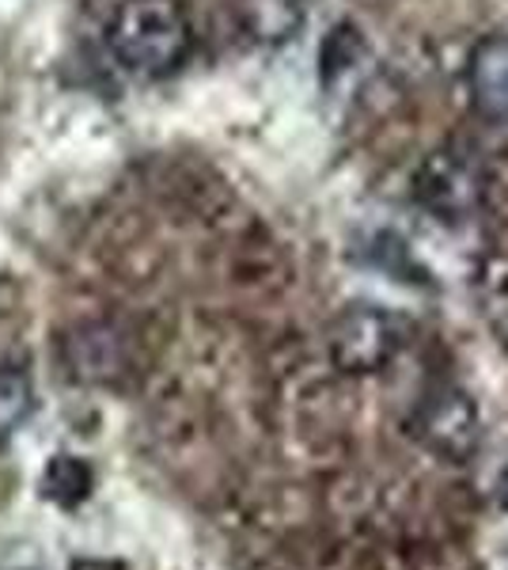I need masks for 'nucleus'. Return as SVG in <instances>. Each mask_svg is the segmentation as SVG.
Listing matches in <instances>:
<instances>
[{
	"label": "nucleus",
	"mask_w": 508,
	"mask_h": 570,
	"mask_svg": "<svg viewBox=\"0 0 508 570\" xmlns=\"http://www.w3.org/2000/svg\"><path fill=\"white\" fill-rule=\"evenodd\" d=\"M107 50L133 77H168L190 53V20L179 0H122L107 23Z\"/></svg>",
	"instance_id": "1"
},
{
	"label": "nucleus",
	"mask_w": 508,
	"mask_h": 570,
	"mask_svg": "<svg viewBox=\"0 0 508 570\" xmlns=\"http://www.w3.org/2000/svg\"><path fill=\"white\" fill-rule=\"evenodd\" d=\"M410 430L429 453L464 464L475 456L478 438H482V415H478V403L464 389L440 384L418 403Z\"/></svg>",
	"instance_id": "2"
},
{
	"label": "nucleus",
	"mask_w": 508,
	"mask_h": 570,
	"mask_svg": "<svg viewBox=\"0 0 508 570\" xmlns=\"http://www.w3.org/2000/svg\"><path fill=\"white\" fill-rule=\"evenodd\" d=\"M406 343V327L395 312L376 305H357L335 324L330 335V354L341 373H380Z\"/></svg>",
	"instance_id": "3"
},
{
	"label": "nucleus",
	"mask_w": 508,
	"mask_h": 570,
	"mask_svg": "<svg viewBox=\"0 0 508 570\" xmlns=\"http://www.w3.org/2000/svg\"><path fill=\"white\" fill-rule=\"evenodd\" d=\"M414 195L432 217L464 220L482 202V171L459 153H432L414 176Z\"/></svg>",
	"instance_id": "4"
},
{
	"label": "nucleus",
	"mask_w": 508,
	"mask_h": 570,
	"mask_svg": "<svg viewBox=\"0 0 508 570\" xmlns=\"http://www.w3.org/2000/svg\"><path fill=\"white\" fill-rule=\"evenodd\" d=\"M470 104L489 122H508V35H486L467 61Z\"/></svg>",
	"instance_id": "5"
},
{
	"label": "nucleus",
	"mask_w": 508,
	"mask_h": 570,
	"mask_svg": "<svg viewBox=\"0 0 508 570\" xmlns=\"http://www.w3.org/2000/svg\"><path fill=\"white\" fill-rule=\"evenodd\" d=\"M239 16L255 42L262 46H281L297 39L303 23V4L300 0H239Z\"/></svg>",
	"instance_id": "6"
},
{
	"label": "nucleus",
	"mask_w": 508,
	"mask_h": 570,
	"mask_svg": "<svg viewBox=\"0 0 508 570\" xmlns=\"http://www.w3.org/2000/svg\"><path fill=\"white\" fill-rule=\"evenodd\" d=\"M34 407V384L20 365L0 370V441H8L23 426Z\"/></svg>",
	"instance_id": "7"
},
{
	"label": "nucleus",
	"mask_w": 508,
	"mask_h": 570,
	"mask_svg": "<svg viewBox=\"0 0 508 570\" xmlns=\"http://www.w3.org/2000/svg\"><path fill=\"white\" fill-rule=\"evenodd\" d=\"M88 491H91V468L80 461V456H69V453L53 456L50 468H46V494L72 505L84 499Z\"/></svg>",
	"instance_id": "8"
},
{
	"label": "nucleus",
	"mask_w": 508,
	"mask_h": 570,
	"mask_svg": "<svg viewBox=\"0 0 508 570\" xmlns=\"http://www.w3.org/2000/svg\"><path fill=\"white\" fill-rule=\"evenodd\" d=\"M360 50H365V42H360L357 27L338 23L335 31H330V39L322 42V80L330 85V80H335L338 72L353 69L357 58H360Z\"/></svg>",
	"instance_id": "9"
}]
</instances>
